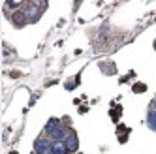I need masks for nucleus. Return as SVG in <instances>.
Segmentation results:
<instances>
[{
    "instance_id": "423d86ee",
    "label": "nucleus",
    "mask_w": 156,
    "mask_h": 154,
    "mask_svg": "<svg viewBox=\"0 0 156 154\" xmlns=\"http://www.w3.org/2000/svg\"><path fill=\"white\" fill-rule=\"evenodd\" d=\"M12 19H13V23H15L17 26H23V25H27V21H28L23 9H21V12H17V13H13V15H12Z\"/></svg>"
},
{
    "instance_id": "9d476101",
    "label": "nucleus",
    "mask_w": 156,
    "mask_h": 154,
    "mask_svg": "<svg viewBox=\"0 0 156 154\" xmlns=\"http://www.w3.org/2000/svg\"><path fill=\"white\" fill-rule=\"evenodd\" d=\"M152 109H154V111H156V102H154V105H152Z\"/></svg>"
},
{
    "instance_id": "9b49d317",
    "label": "nucleus",
    "mask_w": 156,
    "mask_h": 154,
    "mask_svg": "<svg viewBox=\"0 0 156 154\" xmlns=\"http://www.w3.org/2000/svg\"><path fill=\"white\" fill-rule=\"evenodd\" d=\"M154 45H156V43H154Z\"/></svg>"
},
{
    "instance_id": "0eeeda50",
    "label": "nucleus",
    "mask_w": 156,
    "mask_h": 154,
    "mask_svg": "<svg viewBox=\"0 0 156 154\" xmlns=\"http://www.w3.org/2000/svg\"><path fill=\"white\" fill-rule=\"evenodd\" d=\"M147 122H149V126H151V128H154V130H156V111H154V109L147 115Z\"/></svg>"
},
{
    "instance_id": "1a4fd4ad",
    "label": "nucleus",
    "mask_w": 156,
    "mask_h": 154,
    "mask_svg": "<svg viewBox=\"0 0 156 154\" xmlns=\"http://www.w3.org/2000/svg\"><path fill=\"white\" fill-rule=\"evenodd\" d=\"M145 90V86L143 85H137V86H133V92H143Z\"/></svg>"
},
{
    "instance_id": "20e7f679",
    "label": "nucleus",
    "mask_w": 156,
    "mask_h": 154,
    "mask_svg": "<svg viewBox=\"0 0 156 154\" xmlns=\"http://www.w3.org/2000/svg\"><path fill=\"white\" fill-rule=\"evenodd\" d=\"M68 147L64 141H53L51 143V154H68Z\"/></svg>"
},
{
    "instance_id": "6e6552de",
    "label": "nucleus",
    "mask_w": 156,
    "mask_h": 154,
    "mask_svg": "<svg viewBox=\"0 0 156 154\" xmlns=\"http://www.w3.org/2000/svg\"><path fill=\"white\" fill-rule=\"evenodd\" d=\"M77 81H79V79H73V81H70L68 85H66V89H75V86H77Z\"/></svg>"
},
{
    "instance_id": "39448f33",
    "label": "nucleus",
    "mask_w": 156,
    "mask_h": 154,
    "mask_svg": "<svg viewBox=\"0 0 156 154\" xmlns=\"http://www.w3.org/2000/svg\"><path fill=\"white\" fill-rule=\"evenodd\" d=\"M64 143H66V147H68V150H70V152L77 150V135H75V131H70Z\"/></svg>"
},
{
    "instance_id": "f257e3e1",
    "label": "nucleus",
    "mask_w": 156,
    "mask_h": 154,
    "mask_svg": "<svg viewBox=\"0 0 156 154\" xmlns=\"http://www.w3.org/2000/svg\"><path fill=\"white\" fill-rule=\"evenodd\" d=\"M45 131L51 135L53 141H64L66 137H68V134H70V131H66L64 128L58 126V120H57V118H51V120H49L47 126H45Z\"/></svg>"
},
{
    "instance_id": "f03ea898",
    "label": "nucleus",
    "mask_w": 156,
    "mask_h": 154,
    "mask_svg": "<svg viewBox=\"0 0 156 154\" xmlns=\"http://www.w3.org/2000/svg\"><path fill=\"white\" fill-rule=\"evenodd\" d=\"M25 15H27V19L30 21V23H36V21L40 19V15H41V12L43 9H40L38 6H36V2H28L27 6H25Z\"/></svg>"
},
{
    "instance_id": "7ed1b4c3",
    "label": "nucleus",
    "mask_w": 156,
    "mask_h": 154,
    "mask_svg": "<svg viewBox=\"0 0 156 154\" xmlns=\"http://www.w3.org/2000/svg\"><path fill=\"white\" fill-rule=\"evenodd\" d=\"M34 152L36 154H51V145L45 139H38L34 145Z\"/></svg>"
}]
</instances>
